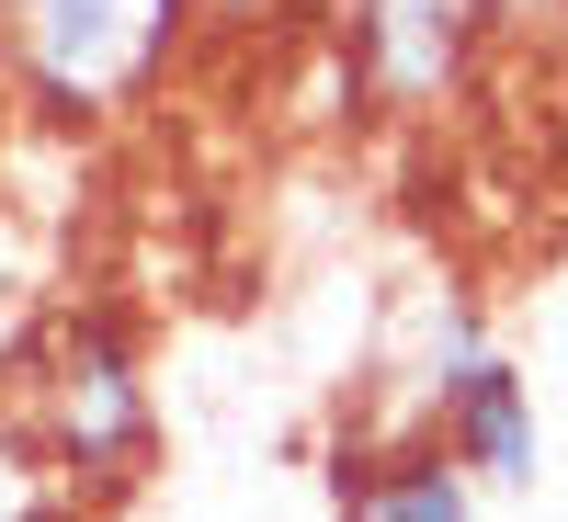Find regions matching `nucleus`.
Segmentation results:
<instances>
[{"label":"nucleus","mask_w":568,"mask_h":522,"mask_svg":"<svg viewBox=\"0 0 568 522\" xmlns=\"http://www.w3.org/2000/svg\"><path fill=\"white\" fill-rule=\"evenodd\" d=\"M12 420L34 432V454L58 465L69 500H114L149 478L160 454V387H149V352L114 307H58L45 341L23 352V398Z\"/></svg>","instance_id":"1"},{"label":"nucleus","mask_w":568,"mask_h":522,"mask_svg":"<svg viewBox=\"0 0 568 522\" xmlns=\"http://www.w3.org/2000/svg\"><path fill=\"white\" fill-rule=\"evenodd\" d=\"M194 12L205 0H0V45H12V80L45 114L91 125V114L149 103Z\"/></svg>","instance_id":"2"},{"label":"nucleus","mask_w":568,"mask_h":522,"mask_svg":"<svg viewBox=\"0 0 568 522\" xmlns=\"http://www.w3.org/2000/svg\"><path fill=\"white\" fill-rule=\"evenodd\" d=\"M420 443H444V465H455L466 489H535L546 420H535V387H524V375H511L500 352H478L466 375H444V387H433Z\"/></svg>","instance_id":"3"},{"label":"nucleus","mask_w":568,"mask_h":522,"mask_svg":"<svg viewBox=\"0 0 568 522\" xmlns=\"http://www.w3.org/2000/svg\"><path fill=\"white\" fill-rule=\"evenodd\" d=\"M329 522H478V489L444 465V443H353L342 454V500H329Z\"/></svg>","instance_id":"4"},{"label":"nucleus","mask_w":568,"mask_h":522,"mask_svg":"<svg viewBox=\"0 0 568 522\" xmlns=\"http://www.w3.org/2000/svg\"><path fill=\"white\" fill-rule=\"evenodd\" d=\"M0 522H80V500L58 489V465L34 454V432L0 409Z\"/></svg>","instance_id":"5"}]
</instances>
